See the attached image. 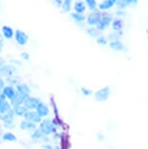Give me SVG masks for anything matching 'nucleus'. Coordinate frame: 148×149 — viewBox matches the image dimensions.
<instances>
[{"instance_id":"1","label":"nucleus","mask_w":148,"mask_h":149,"mask_svg":"<svg viewBox=\"0 0 148 149\" xmlns=\"http://www.w3.org/2000/svg\"><path fill=\"white\" fill-rule=\"evenodd\" d=\"M57 123H56V120H50V119H46L43 120L39 125V129L38 130L41 132L43 136H50L52 134H55L57 132Z\"/></svg>"},{"instance_id":"2","label":"nucleus","mask_w":148,"mask_h":149,"mask_svg":"<svg viewBox=\"0 0 148 149\" xmlns=\"http://www.w3.org/2000/svg\"><path fill=\"white\" fill-rule=\"evenodd\" d=\"M112 21H113V19L109 14H107V13L101 14V18H100L99 22L97 24V29H99V31H102V30L106 29L107 27L110 26V24L112 22Z\"/></svg>"},{"instance_id":"3","label":"nucleus","mask_w":148,"mask_h":149,"mask_svg":"<svg viewBox=\"0 0 148 149\" xmlns=\"http://www.w3.org/2000/svg\"><path fill=\"white\" fill-rule=\"evenodd\" d=\"M100 18H101V13H100V11L94 10V11H92L87 16L86 21H87V24L89 26H97V24H99L100 21Z\"/></svg>"},{"instance_id":"4","label":"nucleus","mask_w":148,"mask_h":149,"mask_svg":"<svg viewBox=\"0 0 148 149\" xmlns=\"http://www.w3.org/2000/svg\"><path fill=\"white\" fill-rule=\"evenodd\" d=\"M16 92H17V95H19V97H21L22 98H24V100H26V98L29 97L30 88L26 84L21 83L16 86Z\"/></svg>"},{"instance_id":"5","label":"nucleus","mask_w":148,"mask_h":149,"mask_svg":"<svg viewBox=\"0 0 148 149\" xmlns=\"http://www.w3.org/2000/svg\"><path fill=\"white\" fill-rule=\"evenodd\" d=\"M14 38H15L17 43L19 45H21V46H24V45H26L27 42H28V35H27L24 30H21V29L15 30V36H14Z\"/></svg>"},{"instance_id":"6","label":"nucleus","mask_w":148,"mask_h":149,"mask_svg":"<svg viewBox=\"0 0 148 149\" xmlns=\"http://www.w3.org/2000/svg\"><path fill=\"white\" fill-rule=\"evenodd\" d=\"M14 117H15V112H14V109H11L5 113L3 116H2V121L4 123V127L7 129H11L14 127Z\"/></svg>"},{"instance_id":"7","label":"nucleus","mask_w":148,"mask_h":149,"mask_svg":"<svg viewBox=\"0 0 148 149\" xmlns=\"http://www.w3.org/2000/svg\"><path fill=\"white\" fill-rule=\"evenodd\" d=\"M16 71L17 68L15 65H13V64H5L0 68V77H12L14 76Z\"/></svg>"},{"instance_id":"8","label":"nucleus","mask_w":148,"mask_h":149,"mask_svg":"<svg viewBox=\"0 0 148 149\" xmlns=\"http://www.w3.org/2000/svg\"><path fill=\"white\" fill-rule=\"evenodd\" d=\"M110 95V88L109 87H103L102 89L99 90L94 94V98L97 102H105L108 100Z\"/></svg>"},{"instance_id":"9","label":"nucleus","mask_w":148,"mask_h":149,"mask_svg":"<svg viewBox=\"0 0 148 149\" xmlns=\"http://www.w3.org/2000/svg\"><path fill=\"white\" fill-rule=\"evenodd\" d=\"M40 102H41V100H39V98L28 97L26 100H24V105L26 106L28 110H34V109L36 110V108H37V106L40 104Z\"/></svg>"},{"instance_id":"10","label":"nucleus","mask_w":148,"mask_h":149,"mask_svg":"<svg viewBox=\"0 0 148 149\" xmlns=\"http://www.w3.org/2000/svg\"><path fill=\"white\" fill-rule=\"evenodd\" d=\"M24 120L31 122L33 124H40L42 122V118L37 114V112L33 110H28V112L24 116Z\"/></svg>"},{"instance_id":"11","label":"nucleus","mask_w":148,"mask_h":149,"mask_svg":"<svg viewBox=\"0 0 148 149\" xmlns=\"http://www.w3.org/2000/svg\"><path fill=\"white\" fill-rule=\"evenodd\" d=\"M1 94L4 95L5 97L8 98L10 102H12L14 98L16 97L17 95V92H16V89L14 88L13 86H5V88L2 90Z\"/></svg>"},{"instance_id":"12","label":"nucleus","mask_w":148,"mask_h":149,"mask_svg":"<svg viewBox=\"0 0 148 149\" xmlns=\"http://www.w3.org/2000/svg\"><path fill=\"white\" fill-rule=\"evenodd\" d=\"M1 34L5 39H12L15 36V30L10 26H3L1 27Z\"/></svg>"},{"instance_id":"13","label":"nucleus","mask_w":148,"mask_h":149,"mask_svg":"<svg viewBox=\"0 0 148 149\" xmlns=\"http://www.w3.org/2000/svg\"><path fill=\"white\" fill-rule=\"evenodd\" d=\"M36 112H37V114L40 116L41 118L43 117H47L49 115V107L48 105L46 104V103H43V102H40V104L37 106V108H36Z\"/></svg>"},{"instance_id":"14","label":"nucleus","mask_w":148,"mask_h":149,"mask_svg":"<svg viewBox=\"0 0 148 149\" xmlns=\"http://www.w3.org/2000/svg\"><path fill=\"white\" fill-rule=\"evenodd\" d=\"M19 128L23 131H35L36 130V124H33L31 122H28L26 120L22 121L19 124Z\"/></svg>"},{"instance_id":"15","label":"nucleus","mask_w":148,"mask_h":149,"mask_svg":"<svg viewBox=\"0 0 148 149\" xmlns=\"http://www.w3.org/2000/svg\"><path fill=\"white\" fill-rule=\"evenodd\" d=\"M86 4L84 3V1L82 0H77V1L74 2V5H73V9H74V12L76 13H79V14H84L86 11Z\"/></svg>"},{"instance_id":"16","label":"nucleus","mask_w":148,"mask_h":149,"mask_svg":"<svg viewBox=\"0 0 148 149\" xmlns=\"http://www.w3.org/2000/svg\"><path fill=\"white\" fill-rule=\"evenodd\" d=\"M117 0H103V1L99 5V10H108L111 7H113V5H115Z\"/></svg>"},{"instance_id":"17","label":"nucleus","mask_w":148,"mask_h":149,"mask_svg":"<svg viewBox=\"0 0 148 149\" xmlns=\"http://www.w3.org/2000/svg\"><path fill=\"white\" fill-rule=\"evenodd\" d=\"M14 112H15V115H17V116L24 117L26 114L28 112V109L24 105H19V106H15V107H14Z\"/></svg>"},{"instance_id":"18","label":"nucleus","mask_w":148,"mask_h":149,"mask_svg":"<svg viewBox=\"0 0 148 149\" xmlns=\"http://www.w3.org/2000/svg\"><path fill=\"white\" fill-rule=\"evenodd\" d=\"M9 110H11V103L8 102L7 100H5L0 103V113H1L2 115H4Z\"/></svg>"},{"instance_id":"19","label":"nucleus","mask_w":148,"mask_h":149,"mask_svg":"<svg viewBox=\"0 0 148 149\" xmlns=\"http://www.w3.org/2000/svg\"><path fill=\"white\" fill-rule=\"evenodd\" d=\"M71 19L76 22H83L84 21H86V17L84 14H79L76 12H73L70 14Z\"/></svg>"},{"instance_id":"20","label":"nucleus","mask_w":148,"mask_h":149,"mask_svg":"<svg viewBox=\"0 0 148 149\" xmlns=\"http://www.w3.org/2000/svg\"><path fill=\"white\" fill-rule=\"evenodd\" d=\"M109 47L111 49L115 50V51H122L124 49V45L121 41L117 40V41H111L109 43Z\"/></svg>"},{"instance_id":"21","label":"nucleus","mask_w":148,"mask_h":149,"mask_svg":"<svg viewBox=\"0 0 148 149\" xmlns=\"http://www.w3.org/2000/svg\"><path fill=\"white\" fill-rule=\"evenodd\" d=\"M84 3L86 4V7H88V9H90L91 11L97 10V0H84Z\"/></svg>"},{"instance_id":"22","label":"nucleus","mask_w":148,"mask_h":149,"mask_svg":"<svg viewBox=\"0 0 148 149\" xmlns=\"http://www.w3.org/2000/svg\"><path fill=\"white\" fill-rule=\"evenodd\" d=\"M122 27H123L122 19H113V21H112V29H113V30H115V31H119V30H121Z\"/></svg>"},{"instance_id":"23","label":"nucleus","mask_w":148,"mask_h":149,"mask_svg":"<svg viewBox=\"0 0 148 149\" xmlns=\"http://www.w3.org/2000/svg\"><path fill=\"white\" fill-rule=\"evenodd\" d=\"M72 1L73 0H63V5H61V8L65 12H69L71 10L72 7Z\"/></svg>"},{"instance_id":"24","label":"nucleus","mask_w":148,"mask_h":149,"mask_svg":"<svg viewBox=\"0 0 148 149\" xmlns=\"http://www.w3.org/2000/svg\"><path fill=\"white\" fill-rule=\"evenodd\" d=\"M2 139L5 141H15L17 139L16 136L12 133H5L2 134Z\"/></svg>"},{"instance_id":"25","label":"nucleus","mask_w":148,"mask_h":149,"mask_svg":"<svg viewBox=\"0 0 148 149\" xmlns=\"http://www.w3.org/2000/svg\"><path fill=\"white\" fill-rule=\"evenodd\" d=\"M130 4H131L130 0H117V2H116V5L119 9H124V8H126Z\"/></svg>"},{"instance_id":"26","label":"nucleus","mask_w":148,"mask_h":149,"mask_svg":"<svg viewBox=\"0 0 148 149\" xmlns=\"http://www.w3.org/2000/svg\"><path fill=\"white\" fill-rule=\"evenodd\" d=\"M87 33L92 37H97L99 34V30L97 29V27H90V29H87Z\"/></svg>"},{"instance_id":"27","label":"nucleus","mask_w":148,"mask_h":149,"mask_svg":"<svg viewBox=\"0 0 148 149\" xmlns=\"http://www.w3.org/2000/svg\"><path fill=\"white\" fill-rule=\"evenodd\" d=\"M44 136L42 134V133L39 130H35L33 131V133L31 134V139L33 140H39V139H42V137Z\"/></svg>"},{"instance_id":"28","label":"nucleus","mask_w":148,"mask_h":149,"mask_svg":"<svg viewBox=\"0 0 148 149\" xmlns=\"http://www.w3.org/2000/svg\"><path fill=\"white\" fill-rule=\"evenodd\" d=\"M97 42L99 43V45H106L107 44V39L104 37V36H99L97 39Z\"/></svg>"},{"instance_id":"29","label":"nucleus","mask_w":148,"mask_h":149,"mask_svg":"<svg viewBox=\"0 0 148 149\" xmlns=\"http://www.w3.org/2000/svg\"><path fill=\"white\" fill-rule=\"evenodd\" d=\"M81 91H82V94L84 95H90L92 94V91L90 89H88V88H85V87H83L82 89H81Z\"/></svg>"},{"instance_id":"30","label":"nucleus","mask_w":148,"mask_h":149,"mask_svg":"<svg viewBox=\"0 0 148 149\" xmlns=\"http://www.w3.org/2000/svg\"><path fill=\"white\" fill-rule=\"evenodd\" d=\"M5 88V80L2 77H0V92Z\"/></svg>"},{"instance_id":"31","label":"nucleus","mask_w":148,"mask_h":149,"mask_svg":"<svg viewBox=\"0 0 148 149\" xmlns=\"http://www.w3.org/2000/svg\"><path fill=\"white\" fill-rule=\"evenodd\" d=\"M21 57H22V58H23V60H24V61H28V60H29V55L27 54V53H26V52L22 53V54H21Z\"/></svg>"},{"instance_id":"32","label":"nucleus","mask_w":148,"mask_h":149,"mask_svg":"<svg viewBox=\"0 0 148 149\" xmlns=\"http://www.w3.org/2000/svg\"><path fill=\"white\" fill-rule=\"evenodd\" d=\"M3 37L2 36H0V54H1V52H2V49H3V47H4V40H3Z\"/></svg>"},{"instance_id":"33","label":"nucleus","mask_w":148,"mask_h":149,"mask_svg":"<svg viewBox=\"0 0 148 149\" xmlns=\"http://www.w3.org/2000/svg\"><path fill=\"white\" fill-rule=\"evenodd\" d=\"M42 148L43 149H53V147L50 144H44L43 146H42Z\"/></svg>"},{"instance_id":"34","label":"nucleus","mask_w":148,"mask_h":149,"mask_svg":"<svg viewBox=\"0 0 148 149\" xmlns=\"http://www.w3.org/2000/svg\"><path fill=\"white\" fill-rule=\"evenodd\" d=\"M3 65H5V61L3 58H0V68H1Z\"/></svg>"},{"instance_id":"35","label":"nucleus","mask_w":148,"mask_h":149,"mask_svg":"<svg viewBox=\"0 0 148 149\" xmlns=\"http://www.w3.org/2000/svg\"><path fill=\"white\" fill-rule=\"evenodd\" d=\"M60 136H61V134H55V139H60Z\"/></svg>"},{"instance_id":"36","label":"nucleus","mask_w":148,"mask_h":149,"mask_svg":"<svg viewBox=\"0 0 148 149\" xmlns=\"http://www.w3.org/2000/svg\"><path fill=\"white\" fill-rule=\"evenodd\" d=\"M131 1V4H135L138 2V0H130Z\"/></svg>"},{"instance_id":"37","label":"nucleus","mask_w":148,"mask_h":149,"mask_svg":"<svg viewBox=\"0 0 148 149\" xmlns=\"http://www.w3.org/2000/svg\"><path fill=\"white\" fill-rule=\"evenodd\" d=\"M0 120H2V114L0 113Z\"/></svg>"},{"instance_id":"38","label":"nucleus","mask_w":148,"mask_h":149,"mask_svg":"<svg viewBox=\"0 0 148 149\" xmlns=\"http://www.w3.org/2000/svg\"><path fill=\"white\" fill-rule=\"evenodd\" d=\"M1 133H2V131H1V127H0V136H1Z\"/></svg>"},{"instance_id":"39","label":"nucleus","mask_w":148,"mask_h":149,"mask_svg":"<svg viewBox=\"0 0 148 149\" xmlns=\"http://www.w3.org/2000/svg\"><path fill=\"white\" fill-rule=\"evenodd\" d=\"M56 149H61L60 147H58V146H57V147H56Z\"/></svg>"}]
</instances>
